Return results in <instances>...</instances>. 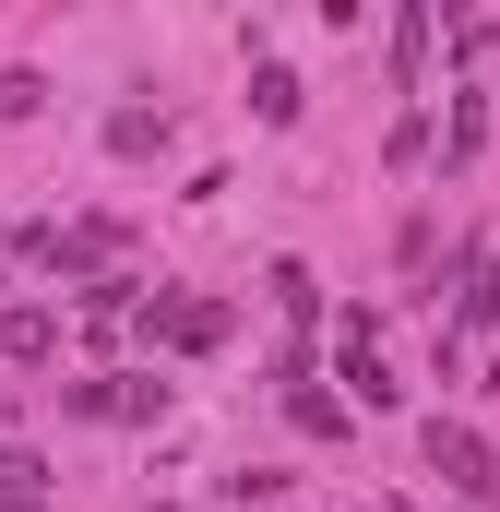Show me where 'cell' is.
Returning <instances> with one entry per match:
<instances>
[{
	"mask_svg": "<svg viewBox=\"0 0 500 512\" xmlns=\"http://www.w3.org/2000/svg\"><path fill=\"white\" fill-rule=\"evenodd\" d=\"M417 453H429V477H441V489H465V501L489 512V489H500V453L477 441V429H465V417H429V429H417Z\"/></svg>",
	"mask_w": 500,
	"mask_h": 512,
	"instance_id": "1",
	"label": "cell"
},
{
	"mask_svg": "<svg viewBox=\"0 0 500 512\" xmlns=\"http://www.w3.org/2000/svg\"><path fill=\"white\" fill-rule=\"evenodd\" d=\"M227 322H239L227 298H155V310H143V334H155L167 358H215V346H227Z\"/></svg>",
	"mask_w": 500,
	"mask_h": 512,
	"instance_id": "2",
	"label": "cell"
},
{
	"mask_svg": "<svg viewBox=\"0 0 500 512\" xmlns=\"http://www.w3.org/2000/svg\"><path fill=\"white\" fill-rule=\"evenodd\" d=\"M489 322H500V251L477 239V251H465V298H453V322H441V370H453V358H465Z\"/></svg>",
	"mask_w": 500,
	"mask_h": 512,
	"instance_id": "3",
	"label": "cell"
},
{
	"mask_svg": "<svg viewBox=\"0 0 500 512\" xmlns=\"http://www.w3.org/2000/svg\"><path fill=\"white\" fill-rule=\"evenodd\" d=\"M0 358H12V370L60 358V310H36V298H24V310H0Z\"/></svg>",
	"mask_w": 500,
	"mask_h": 512,
	"instance_id": "4",
	"label": "cell"
},
{
	"mask_svg": "<svg viewBox=\"0 0 500 512\" xmlns=\"http://www.w3.org/2000/svg\"><path fill=\"white\" fill-rule=\"evenodd\" d=\"M250 108H262V131H286L310 96H298V72H286V60H250Z\"/></svg>",
	"mask_w": 500,
	"mask_h": 512,
	"instance_id": "5",
	"label": "cell"
},
{
	"mask_svg": "<svg viewBox=\"0 0 500 512\" xmlns=\"http://www.w3.org/2000/svg\"><path fill=\"white\" fill-rule=\"evenodd\" d=\"M262 286H274V310H286V322H298V334H310V322H322V274H310V262H274V274H262Z\"/></svg>",
	"mask_w": 500,
	"mask_h": 512,
	"instance_id": "6",
	"label": "cell"
},
{
	"mask_svg": "<svg viewBox=\"0 0 500 512\" xmlns=\"http://www.w3.org/2000/svg\"><path fill=\"white\" fill-rule=\"evenodd\" d=\"M108 155H167V108H120L108 120Z\"/></svg>",
	"mask_w": 500,
	"mask_h": 512,
	"instance_id": "7",
	"label": "cell"
},
{
	"mask_svg": "<svg viewBox=\"0 0 500 512\" xmlns=\"http://www.w3.org/2000/svg\"><path fill=\"white\" fill-rule=\"evenodd\" d=\"M286 417H298L310 441H346V405H334V393H322V382H298V393H286Z\"/></svg>",
	"mask_w": 500,
	"mask_h": 512,
	"instance_id": "8",
	"label": "cell"
},
{
	"mask_svg": "<svg viewBox=\"0 0 500 512\" xmlns=\"http://www.w3.org/2000/svg\"><path fill=\"white\" fill-rule=\"evenodd\" d=\"M346 393H358V405H405V382H393V370H381L370 346H346Z\"/></svg>",
	"mask_w": 500,
	"mask_h": 512,
	"instance_id": "9",
	"label": "cell"
},
{
	"mask_svg": "<svg viewBox=\"0 0 500 512\" xmlns=\"http://www.w3.org/2000/svg\"><path fill=\"white\" fill-rule=\"evenodd\" d=\"M108 417H167V382H155V370H120V382H108Z\"/></svg>",
	"mask_w": 500,
	"mask_h": 512,
	"instance_id": "10",
	"label": "cell"
},
{
	"mask_svg": "<svg viewBox=\"0 0 500 512\" xmlns=\"http://www.w3.org/2000/svg\"><path fill=\"white\" fill-rule=\"evenodd\" d=\"M393 72H405V96H417V72H429V12H393Z\"/></svg>",
	"mask_w": 500,
	"mask_h": 512,
	"instance_id": "11",
	"label": "cell"
},
{
	"mask_svg": "<svg viewBox=\"0 0 500 512\" xmlns=\"http://www.w3.org/2000/svg\"><path fill=\"white\" fill-rule=\"evenodd\" d=\"M477 143H489V96H453V167H465Z\"/></svg>",
	"mask_w": 500,
	"mask_h": 512,
	"instance_id": "12",
	"label": "cell"
},
{
	"mask_svg": "<svg viewBox=\"0 0 500 512\" xmlns=\"http://www.w3.org/2000/svg\"><path fill=\"white\" fill-rule=\"evenodd\" d=\"M36 108H48V84L36 72H0V120H36Z\"/></svg>",
	"mask_w": 500,
	"mask_h": 512,
	"instance_id": "13",
	"label": "cell"
}]
</instances>
